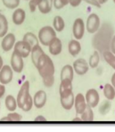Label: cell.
Masks as SVG:
<instances>
[{
	"mask_svg": "<svg viewBox=\"0 0 115 132\" xmlns=\"http://www.w3.org/2000/svg\"><path fill=\"white\" fill-rule=\"evenodd\" d=\"M110 48L111 51L115 54V35L113 37L112 40H111V44H110Z\"/></svg>",
	"mask_w": 115,
	"mask_h": 132,
	"instance_id": "obj_37",
	"label": "cell"
},
{
	"mask_svg": "<svg viewBox=\"0 0 115 132\" xmlns=\"http://www.w3.org/2000/svg\"><path fill=\"white\" fill-rule=\"evenodd\" d=\"M13 79V69L9 65L3 66L0 70V83L3 85H8Z\"/></svg>",
	"mask_w": 115,
	"mask_h": 132,
	"instance_id": "obj_8",
	"label": "cell"
},
{
	"mask_svg": "<svg viewBox=\"0 0 115 132\" xmlns=\"http://www.w3.org/2000/svg\"><path fill=\"white\" fill-rule=\"evenodd\" d=\"M75 103V97L73 95V92L67 95L61 96V106L63 107V109L69 110L72 108V106L74 105Z\"/></svg>",
	"mask_w": 115,
	"mask_h": 132,
	"instance_id": "obj_14",
	"label": "cell"
},
{
	"mask_svg": "<svg viewBox=\"0 0 115 132\" xmlns=\"http://www.w3.org/2000/svg\"><path fill=\"white\" fill-rule=\"evenodd\" d=\"M23 57L20 56L19 54L13 51L11 56V67L13 71L16 73H21L24 69V60Z\"/></svg>",
	"mask_w": 115,
	"mask_h": 132,
	"instance_id": "obj_7",
	"label": "cell"
},
{
	"mask_svg": "<svg viewBox=\"0 0 115 132\" xmlns=\"http://www.w3.org/2000/svg\"><path fill=\"white\" fill-rule=\"evenodd\" d=\"M44 54H45V52L43 51L42 48H41L39 44H37L32 48V50H31V60H32V62L34 66L37 65L39 59Z\"/></svg>",
	"mask_w": 115,
	"mask_h": 132,
	"instance_id": "obj_19",
	"label": "cell"
},
{
	"mask_svg": "<svg viewBox=\"0 0 115 132\" xmlns=\"http://www.w3.org/2000/svg\"><path fill=\"white\" fill-rule=\"evenodd\" d=\"M34 105L37 109H40L45 106L46 103L47 96L46 93L44 90H39L35 93L34 96Z\"/></svg>",
	"mask_w": 115,
	"mask_h": 132,
	"instance_id": "obj_13",
	"label": "cell"
},
{
	"mask_svg": "<svg viewBox=\"0 0 115 132\" xmlns=\"http://www.w3.org/2000/svg\"><path fill=\"white\" fill-rule=\"evenodd\" d=\"M2 121H20L22 120V116L18 113H9L8 116L3 117Z\"/></svg>",
	"mask_w": 115,
	"mask_h": 132,
	"instance_id": "obj_30",
	"label": "cell"
},
{
	"mask_svg": "<svg viewBox=\"0 0 115 132\" xmlns=\"http://www.w3.org/2000/svg\"><path fill=\"white\" fill-rule=\"evenodd\" d=\"M82 1H84L85 3H88V4L92 5L94 7H96V8H98V9H100L101 6H102V4H101L97 0H82Z\"/></svg>",
	"mask_w": 115,
	"mask_h": 132,
	"instance_id": "obj_35",
	"label": "cell"
},
{
	"mask_svg": "<svg viewBox=\"0 0 115 132\" xmlns=\"http://www.w3.org/2000/svg\"><path fill=\"white\" fill-rule=\"evenodd\" d=\"M28 1H30V0H28Z\"/></svg>",
	"mask_w": 115,
	"mask_h": 132,
	"instance_id": "obj_45",
	"label": "cell"
},
{
	"mask_svg": "<svg viewBox=\"0 0 115 132\" xmlns=\"http://www.w3.org/2000/svg\"><path fill=\"white\" fill-rule=\"evenodd\" d=\"M5 106L8 110L11 111H15L18 106V104H17V100L13 97V95H8L5 99Z\"/></svg>",
	"mask_w": 115,
	"mask_h": 132,
	"instance_id": "obj_23",
	"label": "cell"
},
{
	"mask_svg": "<svg viewBox=\"0 0 115 132\" xmlns=\"http://www.w3.org/2000/svg\"><path fill=\"white\" fill-rule=\"evenodd\" d=\"M81 114V118L83 121H92L94 119L93 111L92 110V107H90L89 105L87 106L86 110Z\"/></svg>",
	"mask_w": 115,
	"mask_h": 132,
	"instance_id": "obj_27",
	"label": "cell"
},
{
	"mask_svg": "<svg viewBox=\"0 0 115 132\" xmlns=\"http://www.w3.org/2000/svg\"><path fill=\"white\" fill-rule=\"evenodd\" d=\"M113 2H114V3H115V0H113Z\"/></svg>",
	"mask_w": 115,
	"mask_h": 132,
	"instance_id": "obj_44",
	"label": "cell"
},
{
	"mask_svg": "<svg viewBox=\"0 0 115 132\" xmlns=\"http://www.w3.org/2000/svg\"><path fill=\"white\" fill-rule=\"evenodd\" d=\"M35 67L38 69L40 75L42 78L53 75L55 74V66L53 62H52L51 59L46 54H44L39 59Z\"/></svg>",
	"mask_w": 115,
	"mask_h": 132,
	"instance_id": "obj_2",
	"label": "cell"
},
{
	"mask_svg": "<svg viewBox=\"0 0 115 132\" xmlns=\"http://www.w3.org/2000/svg\"><path fill=\"white\" fill-rule=\"evenodd\" d=\"M52 6H53V0H41L38 9L41 13L47 14L51 11Z\"/></svg>",
	"mask_w": 115,
	"mask_h": 132,
	"instance_id": "obj_21",
	"label": "cell"
},
{
	"mask_svg": "<svg viewBox=\"0 0 115 132\" xmlns=\"http://www.w3.org/2000/svg\"><path fill=\"white\" fill-rule=\"evenodd\" d=\"M15 44V36L12 33L7 34L3 38L2 40V48L4 51L8 52L12 50V48Z\"/></svg>",
	"mask_w": 115,
	"mask_h": 132,
	"instance_id": "obj_12",
	"label": "cell"
},
{
	"mask_svg": "<svg viewBox=\"0 0 115 132\" xmlns=\"http://www.w3.org/2000/svg\"><path fill=\"white\" fill-rule=\"evenodd\" d=\"M9 29V23L8 20H7L6 17L0 13V38H3L7 33H8Z\"/></svg>",
	"mask_w": 115,
	"mask_h": 132,
	"instance_id": "obj_22",
	"label": "cell"
},
{
	"mask_svg": "<svg viewBox=\"0 0 115 132\" xmlns=\"http://www.w3.org/2000/svg\"><path fill=\"white\" fill-rule=\"evenodd\" d=\"M3 4L9 9H17L20 3V0H2Z\"/></svg>",
	"mask_w": 115,
	"mask_h": 132,
	"instance_id": "obj_31",
	"label": "cell"
},
{
	"mask_svg": "<svg viewBox=\"0 0 115 132\" xmlns=\"http://www.w3.org/2000/svg\"><path fill=\"white\" fill-rule=\"evenodd\" d=\"M70 0H53V6L56 9H61L69 4Z\"/></svg>",
	"mask_w": 115,
	"mask_h": 132,
	"instance_id": "obj_32",
	"label": "cell"
},
{
	"mask_svg": "<svg viewBox=\"0 0 115 132\" xmlns=\"http://www.w3.org/2000/svg\"><path fill=\"white\" fill-rule=\"evenodd\" d=\"M42 79H43V84H44L45 86H46V87L50 88L54 85V82H55L54 75H50V76H46V77H44Z\"/></svg>",
	"mask_w": 115,
	"mask_h": 132,
	"instance_id": "obj_33",
	"label": "cell"
},
{
	"mask_svg": "<svg viewBox=\"0 0 115 132\" xmlns=\"http://www.w3.org/2000/svg\"><path fill=\"white\" fill-rule=\"evenodd\" d=\"M99 27H100V19L98 15H97L96 13L90 14L88 16L86 23V29L88 30V32L90 34L96 33L99 29Z\"/></svg>",
	"mask_w": 115,
	"mask_h": 132,
	"instance_id": "obj_4",
	"label": "cell"
},
{
	"mask_svg": "<svg viewBox=\"0 0 115 132\" xmlns=\"http://www.w3.org/2000/svg\"><path fill=\"white\" fill-rule=\"evenodd\" d=\"M25 17L26 13L23 9H16L12 15L13 23L16 24V25H20L24 22Z\"/></svg>",
	"mask_w": 115,
	"mask_h": 132,
	"instance_id": "obj_16",
	"label": "cell"
},
{
	"mask_svg": "<svg viewBox=\"0 0 115 132\" xmlns=\"http://www.w3.org/2000/svg\"><path fill=\"white\" fill-rule=\"evenodd\" d=\"M71 80L69 79H64V80H61V85H60V95L63 96V95H67L69 94L72 93V84H71Z\"/></svg>",
	"mask_w": 115,
	"mask_h": 132,
	"instance_id": "obj_17",
	"label": "cell"
},
{
	"mask_svg": "<svg viewBox=\"0 0 115 132\" xmlns=\"http://www.w3.org/2000/svg\"><path fill=\"white\" fill-rule=\"evenodd\" d=\"M31 50H32V47L30 46V44L22 40L15 43V50L13 51L16 52L17 54H19L23 58H27L31 53Z\"/></svg>",
	"mask_w": 115,
	"mask_h": 132,
	"instance_id": "obj_5",
	"label": "cell"
},
{
	"mask_svg": "<svg viewBox=\"0 0 115 132\" xmlns=\"http://www.w3.org/2000/svg\"><path fill=\"white\" fill-rule=\"evenodd\" d=\"M97 1H98L101 4H104V3H106L107 1H109V0H97Z\"/></svg>",
	"mask_w": 115,
	"mask_h": 132,
	"instance_id": "obj_42",
	"label": "cell"
},
{
	"mask_svg": "<svg viewBox=\"0 0 115 132\" xmlns=\"http://www.w3.org/2000/svg\"><path fill=\"white\" fill-rule=\"evenodd\" d=\"M73 69L78 75H83L88 71L89 64L84 59H78L73 64Z\"/></svg>",
	"mask_w": 115,
	"mask_h": 132,
	"instance_id": "obj_10",
	"label": "cell"
},
{
	"mask_svg": "<svg viewBox=\"0 0 115 132\" xmlns=\"http://www.w3.org/2000/svg\"><path fill=\"white\" fill-rule=\"evenodd\" d=\"M99 94L95 89H90L88 90L86 94V101L88 105H89L92 108L96 107L99 103Z\"/></svg>",
	"mask_w": 115,
	"mask_h": 132,
	"instance_id": "obj_9",
	"label": "cell"
},
{
	"mask_svg": "<svg viewBox=\"0 0 115 132\" xmlns=\"http://www.w3.org/2000/svg\"><path fill=\"white\" fill-rule=\"evenodd\" d=\"M81 44L77 41V39H72L69 42L68 44V50L69 53L71 54V55H72L73 57L76 56L81 51Z\"/></svg>",
	"mask_w": 115,
	"mask_h": 132,
	"instance_id": "obj_20",
	"label": "cell"
},
{
	"mask_svg": "<svg viewBox=\"0 0 115 132\" xmlns=\"http://www.w3.org/2000/svg\"><path fill=\"white\" fill-rule=\"evenodd\" d=\"M3 59H2V57L0 56V70H1V69L3 68Z\"/></svg>",
	"mask_w": 115,
	"mask_h": 132,
	"instance_id": "obj_41",
	"label": "cell"
},
{
	"mask_svg": "<svg viewBox=\"0 0 115 132\" xmlns=\"http://www.w3.org/2000/svg\"><path fill=\"white\" fill-rule=\"evenodd\" d=\"M4 94H5V86L4 85L1 84L0 85V99L3 96Z\"/></svg>",
	"mask_w": 115,
	"mask_h": 132,
	"instance_id": "obj_38",
	"label": "cell"
},
{
	"mask_svg": "<svg viewBox=\"0 0 115 132\" xmlns=\"http://www.w3.org/2000/svg\"><path fill=\"white\" fill-rule=\"evenodd\" d=\"M104 60L111 67L115 69V54L112 51H106L103 54Z\"/></svg>",
	"mask_w": 115,
	"mask_h": 132,
	"instance_id": "obj_28",
	"label": "cell"
},
{
	"mask_svg": "<svg viewBox=\"0 0 115 132\" xmlns=\"http://www.w3.org/2000/svg\"><path fill=\"white\" fill-rule=\"evenodd\" d=\"M34 121H46V119L43 116H38L34 119Z\"/></svg>",
	"mask_w": 115,
	"mask_h": 132,
	"instance_id": "obj_39",
	"label": "cell"
},
{
	"mask_svg": "<svg viewBox=\"0 0 115 132\" xmlns=\"http://www.w3.org/2000/svg\"><path fill=\"white\" fill-rule=\"evenodd\" d=\"M111 82H112V85H113V86L114 89H115V73L113 74V75L112 76V79H111Z\"/></svg>",
	"mask_w": 115,
	"mask_h": 132,
	"instance_id": "obj_40",
	"label": "cell"
},
{
	"mask_svg": "<svg viewBox=\"0 0 115 132\" xmlns=\"http://www.w3.org/2000/svg\"><path fill=\"white\" fill-rule=\"evenodd\" d=\"M62 50V44L60 39L55 37L49 44V51L52 55H58Z\"/></svg>",
	"mask_w": 115,
	"mask_h": 132,
	"instance_id": "obj_15",
	"label": "cell"
},
{
	"mask_svg": "<svg viewBox=\"0 0 115 132\" xmlns=\"http://www.w3.org/2000/svg\"><path fill=\"white\" fill-rule=\"evenodd\" d=\"M99 61H100V58H99L98 53H97V51H94L93 54L89 59V63L88 64L90 65V67L92 68V69L97 68V65H98V64H99Z\"/></svg>",
	"mask_w": 115,
	"mask_h": 132,
	"instance_id": "obj_29",
	"label": "cell"
},
{
	"mask_svg": "<svg viewBox=\"0 0 115 132\" xmlns=\"http://www.w3.org/2000/svg\"><path fill=\"white\" fill-rule=\"evenodd\" d=\"M75 109H76V114H81L83 111H84L88 106V104L86 101V98L83 96L82 94L79 93L76 95L75 97Z\"/></svg>",
	"mask_w": 115,
	"mask_h": 132,
	"instance_id": "obj_11",
	"label": "cell"
},
{
	"mask_svg": "<svg viewBox=\"0 0 115 132\" xmlns=\"http://www.w3.org/2000/svg\"><path fill=\"white\" fill-rule=\"evenodd\" d=\"M73 75H74V69L72 66L70 64L65 65L61 69V80H64V79H69V80L72 81L73 79Z\"/></svg>",
	"mask_w": 115,
	"mask_h": 132,
	"instance_id": "obj_18",
	"label": "cell"
},
{
	"mask_svg": "<svg viewBox=\"0 0 115 132\" xmlns=\"http://www.w3.org/2000/svg\"><path fill=\"white\" fill-rule=\"evenodd\" d=\"M23 40L27 42L28 44H30V45L31 47H34L35 45L39 44V39H38V38L36 37L35 34H34L33 33H26L24 35V38H23Z\"/></svg>",
	"mask_w": 115,
	"mask_h": 132,
	"instance_id": "obj_24",
	"label": "cell"
},
{
	"mask_svg": "<svg viewBox=\"0 0 115 132\" xmlns=\"http://www.w3.org/2000/svg\"><path fill=\"white\" fill-rule=\"evenodd\" d=\"M85 24L83 20L82 19H76L74 23H73V27H72V32H73V35H74L76 39H82L83 35H84L85 33Z\"/></svg>",
	"mask_w": 115,
	"mask_h": 132,
	"instance_id": "obj_6",
	"label": "cell"
},
{
	"mask_svg": "<svg viewBox=\"0 0 115 132\" xmlns=\"http://www.w3.org/2000/svg\"><path fill=\"white\" fill-rule=\"evenodd\" d=\"M40 2H41V0H30L29 7H30V11L32 12V13H34V11H35Z\"/></svg>",
	"mask_w": 115,
	"mask_h": 132,
	"instance_id": "obj_34",
	"label": "cell"
},
{
	"mask_svg": "<svg viewBox=\"0 0 115 132\" xmlns=\"http://www.w3.org/2000/svg\"><path fill=\"white\" fill-rule=\"evenodd\" d=\"M55 37H56L55 30L51 26H45L41 28L39 31V40L45 46H49V44Z\"/></svg>",
	"mask_w": 115,
	"mask_h": 132,
	"instance_id": "obj_3",
	"label": "cell"
},
{
	"mask_svg": "<svg viewBox=\"0 0 115 132\" xmlns=\"http://www.w3.org/2000/svg\"><path fill=\"white\" fill-rule=\"evenodd\" d=\"M73 121H82V118H79V117H76L73 119Z\"/></svg>",
	"mask_w": 115,
	"mask_h": 132,
	"instance_id": "obj_43",
	"label": "cell"
},
{
	"mask_svg": "<svg viewBox=\"0 0 115 132\" xmlns=\"http://www.w3.org/2000/svg\"><path fill=\"white\" fill-rule=\"evenodd\" d=\"M82 2V0H70V5H71V7H74V8H76V7L79 6L80 4H81V3Z\"/></svg>",
	"mask_w": 115,
	"mask_h": 132,
	"instance_id": "obj_36",
	"label": "cell"
},
{
	"mask_svg": "<svg viewBox=\"0 0 115 132\" xmlns=\"http://www.w3.org/2000/svg\"><path fill=\"white\" fill-rule=\"evenodd\" d=\"M17 104L19 108L24 111H30L34 105V100L30 95V82L25 81L21 85L17 95Z\"/></svg>",
	"mask_w": 115,
	"mask_h": 132,
	"instance_id": "obj_1",
	"label": "cell"
},
{
	"mask_svg": "<svg viewBox=\"0 0 115 132\" xmlns=\"http://www.w3.org/2000/svg\"><path fill=\"white\" fill-rule=\"evenodd\" d=\"M103 94L105 97L109 100H112L115 98V89L113 85L106 84L103 88Z\"/></svg>",
	"mask_w": 115,
	"mask_h": 132,
	"instance_id": "obj_26",
	"label": "cell"
},
{
	"mask_svg": "<svg viewBox=\"0 0 115 132\" xmlns=\"http://www.w3.org/2000/svg\"><path fill=\"white\" fill-rule=\"evenodd\" d=\"M53 28L56 32H61L65 29V21L62 17L55 16L53 20Z\"/></svg>",
	"mask_w": 115,
	"mask_h": 132,
	"instance_id": "obj_25",
	"label": "cell"
}]
</instances>
